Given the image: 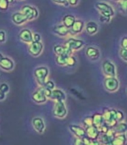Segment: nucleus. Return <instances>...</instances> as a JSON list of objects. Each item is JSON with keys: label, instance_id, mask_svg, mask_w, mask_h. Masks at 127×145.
Instances as JSON below:
<instances>
[{"label": "nucleus", "instance_id": "nucleus-1", "mask_svg": "<svg viewBox=\"0 0 127 145\" xmlns=\"http://www.w3.org/2000/svg\"><path fill=\"white\" fill-rule=\"evenodd\" d=\"M103 117L105 121L110 125L112 128H115L116 125L118 123L117 120V110L110 108H105L103 110Z\"/></svg>", "mask_w": 127, "mask_h": 145}, {"label": "nucleus", "instance_id": "nucleus-2", "mask_svg": "<svg viewBox=\"0 0 127 145\" xmlns=\"http://www.w3.org/2000/svg\"><path fill=\"white\" fill-rule=\"evenodd\" d=\"M34 75L37 83L41 86H43L48 76V68L46 67H39L37 68H35L34 71Z\"/></svg>", "mask_w": 127, "mask_h": 145}, {"label": "nucleus", "instance_id": "nucleus-3", "mask_svg": "<svg viewBox=\"0 0 127 145\" xmlns=\"http://www.w3.org/2000/svg\"><path fill=\"white\" fill-rule=\"evenodd\" d=\"M96 9L100 11V13L102 16H109V17H113L115 14V11L113 8L107 3L105 2H97L95 4Z\"/></svg>", "mask_w": 127, "mask_h": 145}, {"label": "nucleus", "instance_id": "nucleus-4", "mask_svg": "<svg viewBox=\"0 0 127 145\" xmlns=\"http://www.w3.org/2000/svg\"><path fill=\"white\" fill-rule=\"evenodd\" d=\"M102 70L103 74L106 77H116L117 70L114 63L109 60H105L102 63Z\"/></svg>", "mask_w": 127, "mask_h": 145}, {"label": "nucleus", "instance_id": "nucleus-5", "mask_svg": "<svg viewBox=\"0 0 127 145\" xmlns=\"http://www.w3.org/2000/svg\"><path fill=\"white\" fill-rule=\"evenodd\" d=\"M54 116L58 118H64L67 114V110L64 101H56L53 110Z\"/></svg>", "mask_w": 127, "mask_h": 145}, {"label": "nucleus", "instance_id": "nucleus-6", "mask_svg": "<svg viewBox=\"0 0 127 145\" xmlns=\"http://www.w3.org/2000/svg\"><path fill=\"white\" fill-rule=\"evenodd\" d=\"M104 86L109 93H115L119 87V81L116 77H106L104 81Z\"/></svg>", "mask_w": 127, "mask_h": 145}, {"label": "nucleus", "instance_id": "nucleus-7", "mask_svg": "<svg viewBox=\"0 0 127 145\" xmlns=\"http://www.w3.org/2000/svg\"><path fill=\"white\" fill-rule=\"evenodd\" d=\"M65 45L67 47H68L71 50L75 51V50H79L81 48H82L85 45L84 41L81 40V39H76V38H69L67 40Z\"/></svg>", "mask_w": 127, "mask_h": 145}, {"label": "nucleus", "instance_id": "nucleus-8", "mask_svg": "<svg viewBox=\"0 0 127 145\" xmlns=\"http://www.w3.org/2000/svg\"><path fill=\"white\" fill-rule=\"evenodd\" d=\"M22 12L27 16L28 20H33L35 19L36 17L38 16L39 12L37 10V9L30 6V5H24L22 8Z\"/></svg>", "mask_w": 127, "mask_h": 145}, {"label": "nucleus", "instance_id": "nucleus-9", "mask_svg": "<svg viewBox=\"0 0 127 145\" xmlns=\"http://www.w3.org/2000/svg\"><path fill=\"white\" fill-rule=\"evenodd\" d=\"M43 49V45L41 42H32L29 46V52L33 56H38Z\"/></svg>", "mask_w": 127, "mask_h": 145}, {"label": "nucleus", "instance_id": "nucleus-10", "mask_svg": "<svg viewBox=\"0 0 127 145\" xmlns=\"http://www.w3.org/2000/svg\"><path fill=\"white\" fill-rule=\"evenodd\" d=\"M69 130L75 136V137L77 138H84L85 137H86V129L83 128V127L77 125V124H70L69 125Z\"/></svg>", "mask_w": 127, "mask_h": 145}, {"label": "nucleus", "instance_id": "nucleus-11", "mask_svg": "<svg viewBox=\"0 0 127 145\" xmlns=\"http://www.w3.org/2000/svg\"><path fill=\"white\" fill-rule=\"evenodd\" d=\"M86 129V137H88L90 139H93V140H98L101 135L100 131L97 128L96 126L92 125V126H89Z\"/></svg>", "mask_w": 127, "mask_h": 145}, {"label": "nucleus", "instance_id": "nucleus-12", "mask_svg": "<svg viewBox=\"0 0 127 145\" xmlns=\"http://www.w3.org/2000/svg\"><path fill=\"white\" fill-rule=\"evenodd\" d=\"M32 124H33L34 129L38 133L43 134L44 132V131H45V123H44V121H43V119L42 118H39V117L34 118L33 120H32Z\"/></svg>", "mask_w": 127, "mask_h": 145}, {"label": "nucleus", "instance_id": "nucleus-13", "mask_svg": "<svg viewBox=\"0 0 127 145\" xmlns=\"http://www.w3.org/2000/svg\"><path fill=\"white\" fill-rule=\"evenodd\" d=\"M19 38L24 42L30 44L33 42V34L29 29H24L19 33Z\"/></svg>", "mask_w": 127, "mask_h": 145}, {"label": "nucleus", "instance_id": "nucleus-14", "mask_svg": "<svg viewBox=\"0 0 127 145\" xmlns=\"http://www.w3.org/2000/svg\"><path fill=\"white\" fill-rule=\"evenodd\" d=\"M11 19H12V22L16 25H22L23 24H24L28 21L27 16L22 11L15 12L14 14H12Z\"/></svg>", "mask_w": 127, "mask_h": 145}, {"label": "nucleus", "instance_id": "nucleus-15", "mask_svg": "<svg viewBox=\"0 0 127 145\" xmlns=\"http://www.w3.org/2000/svg\"><path fill=\"white\" fill-rule=\"evenodd\" d=\"M86 56L92 61H97L100 57V52L97 48L94 47H87L86 49Z\"/></svg>", "mask_w": 127, "mask_h": 145}, {"label": "nucleus", "instance_id": "nucleus-16", "mask_svg": "<svg viewBox=\"0 0 127 145\" xmlns=\"http://www.w3.org/2000/svg\"><path fill=\"white\" fill-rule=\"evenodd\" d=\"M32 99L35 102V103H37V104H43L47 101L48 98L47 96L43 93V91L39 88L38 90H36L35 92L33 93L32 95Z\"/></svg>", "mask_w": 127, "mask_h": 145}, {"label": "nucleus", "instance_id": "nucleus-17", "mask_svg": "<svg viewBox=\"0 0 127 145\" xmlns=\"http://www.w3.org/2000/svg\"><path fill=\"white\" fill-rule=\"evenodd\" d=\"M53 31H54V34H56L59 36H62V37H63V36L67 35L68 33L70 32L69 29L67 27H66L63 24H57L56 26H54Z\"/></svg>", "mask_w": 127, "mask_h": 145}, {"label": "nucleus", "instance_id": "nucleus-18", "mask_svg": "<svg viewBox=\"0 0 127 145\" xmlns=\"http://www.w3.org/2000/svg\"><path fill=\"white\" fill-rule=\"evenodd\" d=\"M54 51L57 56H61V54L72 56V53H73V50H71L66 45H56L54 47Z\"/></svg>", "mask_w": 127, "mask_h": 145}, {"label": "nucleus", "instance_id": "nucleus-19", "mask_svg": "<svg viewBox=\"0 0 127 145\" xmlns=\"http://www.w3.org/2000/svg\"><path fill=\"white\" fill-rule=\"evenodd\" d=\"M85 26L86 25L82 20H76L75 23L74 24V25H73L72 28L70 29V33L74 34V35L80 34L83 31Z\"/></svg>", "mask_w": 127, "mask_h": 145}, {"label": "nucleus", "instance_id": "nucleus-20", "mask_svg": "<svg viewBox=\"0 0 127 145\" xmlns=\"http://www.w3.org/2000/svg\"><path fill=\"white\" fill-rule=\"evenodd\" d=\"M51 99L56 101H64L66 99V94L61 89H54L52 91V95H51Z\"/></svg>", "mask_w": 127, "mask_h": 145}, {"label": "nucleus", "instance_id": "nucleus-21", "mask_svg": "<svg viewBox=\"0 0 127 145\" xmlns=\"http://www.w3.org/2000/svg\"><path fill=\"white\" fill-rule=\"evenodd\" d=\"M85 29H86V31L89 35H94L99 30V25L97 24V23L94 21H89L88 23L86 24Z\"/></svg>", "mask_w": 127, "mask_h": 145}, {"label": "nucleus", "instance_id": "nucleus-22", "mask_svg": "<svg viewBox=\"0 0 127 145\" xmlns=\"http://www.w3.org/2000/svg\"><path fill=\"white\" fill-rule=\"evenodd\" d=\"M0 67L5 71H10L14 68V62L8 57H4L0 62Z\"/></svg>", "mask_w": 127, "mask_h": 145}, {"label": "nucleus", "instance_id": "nucleus-23", "mask_svg": "<svg viewBox=\"0 0 127 145\" xmlns=\"http://www.w3.org/2000/svg\"><path fill=\"white\" fill-rule=\"evenodd\" d=\"M92 117H93L94 125L96 126L97 128L100 130V127L105 123V118H104V117H103V114H102V113H94Z\"/></svg>", "mask_w": 127, "mask_h": 145}, {"label": "nucleus", "instance_id": "nucleus-24", "mask_svg": "<svg viewBox=\"0 0 127 145\" xmlns=\"http://www.w3.org/2000/svg\"><path fill=\"white\" fill-rule=\"evenodd\" d=\"M75 21H76L75 16L74 15H71V14L66 15L62 18V24L66 27H67L68 29H71L72 28V26L74 25V24L75 23Z\"/></svg>", "mask_w": 127, "mask_h": 145}, {"label": "nucleus", "instance_id": "nucleus-25", "mask_svg": "<svg viewBox=\"0 0 127 145\" xmlns=\"http://www.w3.org/2000/svg\"><path fill=\"white\" fill-rule=\"evenodd\" d=\"M126 134H117L113 140V145H126Z\"/></svg>", "mask_w": 127, "mask_h": 145}, {"label": "nucleus", "instance_id": "nucleus-26", "mask_svg": "<svg viewBox=\"0 0 127 145\" xmlns=\"http://www.w3.org/2000/svg\"><path fill=\"white\" fill-rule=\"evenodd\" d=\"M114 137L109 136L106 133L105 134H101L99 140L101 143V145H113V140Z\"/></svg>", "mask_w": 127, "mask_h": 145}, {"label": "nucleus", "instance_id": "nucleus-27", "mask_svg": "<svg viewBox=\"0 0 127 145\" xmlns=\"http://www.w3.org/2000/svg\"><path fill=\"white\" fill-rule=\"evenodd\" d=\"M116 134H126L127 133V123L120 122L114 128Z\"/></svg>", "mask_w": 127, "mask_h": 145}, {"label": "nucleus", "instance_id": "nucleus-28", "mask_svg": "<svg viewBox=\"0 0 127 145\" xmlns=\"http://www.w3.org/2000/svg\"><path fill=\"white\" fill-rule=\"evenodd\" d=\"M70 56H67V54H61V56H56V62L58 65L60 66H67V59Z\"/></svg>", "mask_w": 127, "mask_h": 145}, {"label": "nucleus", "instance_id": "nucleus-29", "mask_svg": "<svg viewBox=\"0 0 127 145\" xmlns=\"http://www.w3.org/2000/svg\"><path fill=\"white\" fill-rule=\"evenodd\" d=\"M83 124L85 126V128H87L89 126L94 125V122H93V117L92 116H87L83 119Z\"/></svg>", "mask_w": 127, "mask_h": 145}, {"label": "nucleus", "instance_id": "nucleus-30", "mask_svg": "<svg viewBox=\"0 0 127 145\" xmlns=\"http://www.w3.org/2000/svg\"><path fill=\"white\" fill-rule=\"evenodd\" d=\"M10 2L8 0H0V10H6L9 7Z\"/></svg>", "mask_w": 127, "mask_h": 145}, {"label": "nucleus", "instance_id": "nucleus-31", "mask_svg": "<svg viewBox=\"0 0 127 145\" xmlns=\"http://www.w3.org/2000/svg\"><path fill=\"white\" fill-rule=\"evenodd\" d=\"M119 56L124 61L127 62V48H121L119 50Z\"/></svg>", "mask_w": 127, "mask_h": 145}, {"label": "nucleus", "instance_id": "nucleus-32", "mask_svg": "<svg viewBox=\"0 0 127 145\" xmlns=\"http://www.w3.org/2000/svg\"><path fill=\"white\" fill-rule=\"evenodd\" d=\"M77 61L75 59V57H74L73 56H70L67 59V66L68 67H73V66H75L76 64Z\"/></svg>", "mask_w": 127, "mask_h": 145}, {"label": "nucleus", "instance_id": "nucleus-33", "mask_svg": "<svg viewBox=\"0 0 127 145\" xmlns=\"http://www.w3.org/2000/svg\"><path fill=\"white\" fill-rule=\"evenodd\" d=\"M125 118V116L124 114V112L120 110H117V120L118 123L120 122H124Z\"/></svg>", "mask_w": 127, "mask_h": 145}, {"label": "nucleus", "instance_id": "nucleus-34", "mask_svg": "<svg viewBox=\"0 0 127 145\" xmlns=\"http://www.w3.org/2000/svg\"><path fill=\"white\" fill-rule=\"evenodd\" d=\"M43 86L46 87V88H48V89H49V90H52V91H53L54 89H56V88H54V87H56V85H54V81H52V80H47Z\"/></svg>", "mask_w": 127, "mask_h": 145}, {"label": "nucleus", "instance_id": "nucleus-35", "mask_svg": "<svg viewBox=\"0 0 127 145\" xmlns=\"http://www.w3.org/2000/svg\"><path fill=\"white\" fill-rule=\"evenodd\" d=\"M40 89L43 91V93L47 96L48 99H50V98H51V95H52V90H49V89H48V88H46V87H44V86L40 87Z\"/></svg>", "mask_w": 127, "mask_h": 145}, {"label": "nucleus", "instance_id": "nucleus-36", "mask_svg": "<svg viewBox=\"0 0 127 145\" xmlns=\"http://www.w3.org/2000/svg\"><path fill=\"white\" fill-rule=\"evenodd\" d=\"M9 89H10V88H9L8 84H6V83H2V84H0V91H1V92L6 93L9 92Z\"/></svg>", "mask_w": 127, "mask_h": 145}, {"label": "nucleus", "instance_id": "nucleus-37", "mask_svg": "<svg viewBox=\"0 0 127 145\" xmlns=\"http://www.w3.org/2000/svg\"><path fill=\"white\" fill-rule=\"evenodd\" d=\"M119 5H120V8L122 9V10L127 12V0H120Z\"/></svg>", "mask_w": 127, "mask_h": 145}, {"label": "nucleus", "instance_id": "nucleus-38", "mask_svg": "<svg viewBox=\"0 0 127 145\" xmlns=\"http://www.w3.org/2000/svg\"><path fill=\"white\" fill-rule=\"evenodd\" d=\"M111 18L112 17H109V16H100V22L101 23H104V24H107V23H109L111 21Z\"/></svg>", "mask_w": 127, "mask_h": 145}, {"label": "nucleus", "instance_id": "nucleus-39", "mask_svg": "<svg viewBox=\"0 0 127 145\" xmlns=\"http://www.w3.org/2000/svg\"><path fill=\"white\" fill-rule=\"evenodd\" d=\"M6 40V34L5 31L4 30H0V43L5 42Z\"/></svg>", "mask_w": 127, "mask_h": 145}, {"label": "nucleus", "instance_id": "nucleus-40", "mask_svg": "<svg viewBox=\"0 0 127 145\" xmlns=\"http://www.w3.org/2000/svg\"><path fill=\"white\" fill-rule=\"evenodd\" d=\"M74 145H86V144L85 143V142L83 141V139L75 137V139L74 141Z\"/></svg>", "mask_w": 127, "mask_h": 145}, {"label": "nucleus", "instance_id": "nucleus-41", "mask_svg": "<svg viewBox=\"0 0 127 145\" xmlns=\"http://www.w3.org/2000/svg\"><path fill=\"white\" fill-rule=\"evenodd\" d=\"M53 2L56 3V4H59V5H63L65 6H68L69 5L67 0H53Z\"/></svg>", "mask_w": 127, "mask_h": 145}, {"label": "nucleus", "instance_id": "nucleus-42", "mask_svg": "<svg viewBox=\"0 0 127 145\" xmlns=\"http://www.w3.org/2000/svg\"><path fill=\"white\" fill-rule=\"evenodd\" d=\"M41 39H42V37H41V35L40 34L35 33L33 35V42H41Z\"/></svg>", "mask_w": 127, "mask_h": 145}, {"label": "nucleus", "instance_id": "nucleus-43", "mask_svg": "<svg viewBox=\"0 0 127 145\" xmlns=\"http://www.w3.org/2000/svg\"><path fill=\"white\" fill-rule=\"evenodd\" d=\"M120 44H121V48H127V36H124V37L121 39Z\"/></svg>", "mask_w": 127, "mask_h": 145}, {"label": "nucleus", "instance_id": "nucleus-44", "mask_svg": "<svg viewBox=\"0 0 127 145\" xmlns=\"http://www.w3.org/2000/svg\"><path fill=\"white\" fill-rule=\"evenodd\" d=\"M67 2H68L69 5H71V6H75L79 3V0H67Z\"/></svg>", "mask_w": 127, "mask_h": 145}, {"label": "nucleus", "instance_id": "nucleus-45", "mask_svg": "<svg viewBox=\"0 0 127 145\" xmlns=\"http://www.w3.org/2000/svg\"><path fill=\"white\" fill-rule=\"evenodd\" d=\"M70 91L73 93V94H74V95H76L79 99H83L82 96H81V94H79L80 93H77V91H76L75 89H70Z\"/></svg>", "mask_w": 127, "mask_h": 145}, {"label": "nucleus", "instance_id": "nucleus-46", "mask_svg": "<svg viewBox=\"0 0 127 145\" xmlns=\"http://www.w3.org/2000/svg\"><path fill=\"white\" fill-rule=\"evenodd\" d=\"M5 99V93L0 91V101H2Z\"/></svg>", "mask_w": 127, "mask_h": 145}, {"label": "nucleus", "instance_id": "nucleus-47", "mask_svg": "<svg viewBox=\"0 0 127 145\" xmlns=\"http://www.w3.org/2000/svg\"><path fill=\"white\" fill-rule=\"evenodd\" d=\"M3 58H4V56H2V54L0 53V62H1V61L3 60Z\"/></svg>", "mask_w": 127, "mask_h": 145}, {"label": "nucleus", "instance_id": "nucleus-48", "mask_svg": "<svg viewBox=\"0 0 127 145\" xmlns=\"http://www.w3.org/2000/svg\"><path fill=\"white\" fill-rule=\"evenodd\" d=\"M113 1H120V0H113Z\"/></svg>", "mask_w": 127, "mask_h": 145}, {"label": "nucleus", "instance_id": "nucleus-49", "mask_svg": "<svg viewBox=\"0 0 127 145\" xmlns=\"http://www.w3.org/2000/svg\"><path fill=\"white\" fill-rule=\"evenodd\" d=\"M126 93H127V87H126Z\"/></svg>", "mask_w": 127, "mask_h": 145}]
</instances>
